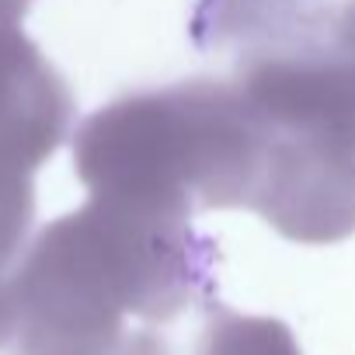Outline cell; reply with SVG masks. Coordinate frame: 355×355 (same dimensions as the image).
I'll return each instance as SVG.
<instances>
[{
	"label": "cell",
	"instance_id": "cell-6",
	"mask_svg": "<svg viewBox=\"0 0 355 355\" xmlns=\"http://www.w3.org/2000/svg\"><path fill=\"white\" fill-rule=\"evenodd\" d=\"M115 355H167V345L150 334V331H136V334H125L122 345L115 348Z\"/></svg>",
	"mask_w": 355,
	"mask_h": 355
},
{
	"label": "cell",
	"instance_id": "cell-2",
	"mask_svg": "<svg viewBox=\"0 0 355 355\" xmlns=\"http://www.w3.org/2000/svg\"><path fill=\"white\" fill-rule=\"evenodd\" d=\"M258 153L254 108L234 80L209 77L119 98L73 136V167L91 202L153 223L248 209Z\"/></svg>",
	"mask_w": 355,
	"mask_h": 355
},
{
	"label": "cell",
	"instance_id": "cell-3",
	"mask_svg": "<svg viewBox=\"0 0 355 355\" xmlns=\"http://www.w3.org/2000/svg\"><path fill=\"white\" fill-rule=\"evenodd\" d=\"M234 84L261 132L248 209L296 244L355 234V73L327 60L237 63Z\"/></svg>",
	"mask_w": 355,
	"mask_h": 355
},
{
	"label": "cell",
	"instance_id": "cell-1",
	"mask_svg": "<svg viewBox=\"0 0 355 355\" xmlns=\"http://www.w3.org/2000/svg\"><path fill=\"white\" fill-rule=\"evenodd\" d=\"M216 241L192 223L132 220L98 202L53 220L11 272V355H115L125 317L216 306Z\"/></svg>",
	"mask_w": 355,
	"mask_h": 355
},
{
	"label": "cell",
	"instance_id": "cell-5",
	"mask_svg": "<svg viewBox=\"0 0 355 355\" xmlns=\"http://www.w3.org/2000/svg\"><path fill=\"white\" fill-rule=\"evenodd\" d=\"M35 220L32 174L0 171V275H11L25 254V241Z\"/></svg>",
	"mask_w": 355,
	"mask_h": 355
},
{
	"label": "cell",
	"instance_id": "cell-7",
	"mask_svg": "<svg viewBox=\"0 0 355 355\" xmlns=\"http://www.w3.org/2000/svg\"><path fill=\"white\" fill-rule=\"evenodd\" d=\"M15 334V300H11V275H0V348L11 345Z\"/></svg>",
	"mask_w": 355,
	"mask_h": 355
},
{
	"label": "cell",
	"instance_id": "cell-4",
	"mask_svg": "<svg viewBox=\"0 0 355 355\" xmlns=\"http://www.w3.org/2000/svg\"><path fill=\"white\" fill-rule=\"evenodd\" d=\"M199 355H300V345L282 320L241 317L213 306Z\"/></svg>",
	"mask_w": 355,
	"mask_h": 355
}]
</instances>
